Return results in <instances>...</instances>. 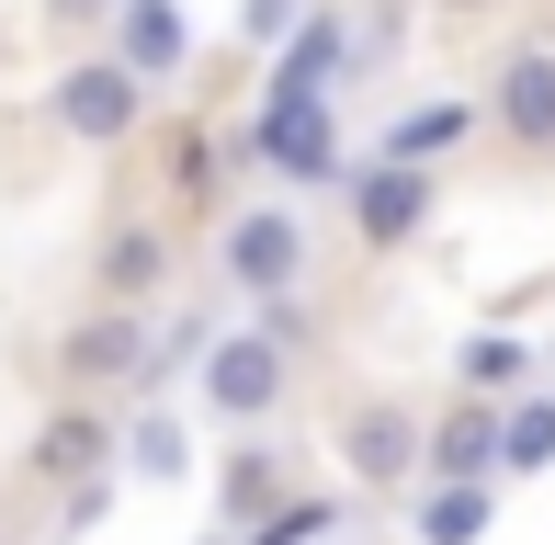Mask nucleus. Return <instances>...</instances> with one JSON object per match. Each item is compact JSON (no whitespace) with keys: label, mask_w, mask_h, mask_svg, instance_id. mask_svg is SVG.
I'll return each instance as SVG.
<instances>
[{"label":"nucleus","mask_w":555,"mask_h":545,"mask_svg":"<svg viewBox=\"0 0 555 545\" xmlns=\"http://www.w3.org/2000/svg\"><path fill=\"white\" fill-rule=\"evenodd\" d=\"M249 148H261V160L284 170L295 193H330V182H340V126H330V80L284 58V68L261 80V114H249Z\"/></svg>","instance_id":"f257e3e1"},{"label":"nucleus","mask_w":555,"mask_h":545,"mask_svg":"<svg viewBox=\"0 0 555 545\" xmlns=\"http://www.w3.org/2000/svg\"><path fill=\"white\" fill-rule=\"evenodd\" d=\"M216 272H227L238 295H261V307H284V295L318 272V228H307V205H295V193H284V205H238V216L216 228Z\"/></svg>","instance_id":"f03ea898"},{"label":"nucleus","mask_w":555,"mask_h":545,"mask_svg":"<svg viewBox=\"0 0 555 545\" xmlns=\"http://www.w3.org/2000/svg\"><path fill=\"white\" fill-rule=\"evenodd\" d=\"M284 386H295V353H284V341H261V330H227L216 353H205V420L261 432V420L284 409Z\"/></svg>","instance_id":"7ed1b4c3"},{"label":"nucleus","mask_w":555,"mask_h":545,"mask_svg":"<svg viewBox=\"0 0 555 545\" xmlns=\"http://www.w3.org/2000/svg\"><path fill=\"white\" fill-rule=\"evenodd\" d=\"M46 114H57V137H68V148H137V126H147V91L125 80L114 58H80L57 91H46Z\"/></svg>","instance_id":"20e7f679"},{"label":"nucleus","mask_w":555,"mask_h":545,"mask_svg":"<svg viewBox=\"0 0 555 545\" xmlns=\"http://www.w3.org/2000/svg\"><path fill=\"white\" fill-rule=\"evenodd\" d=\"M476 114H488L521 160H555V46H511V58H499V80L476 91Z\"/></svg>","instance_id":"39448f33"},{"label":"nucleus","mask_w":555,"mask_h":545,"mask_svg":"<svg viewBox=\"0 0 555 545\" xmlns=\"http://www.w3.org/2000/svg\"><path fill=\"white\" fill-rule=\"evenodd\" d=\"M420 432H431L420 409H397V398H351V420H340V466H351V489H420Z\"/></svg>","instance_id":"423d86ee"},{"label":"nucleus","mask_w":555,"mask_h":545,"mask_svg":"<svg viewBox=\"0 0 555 545\" xmlns=\"http://www.w3.org/2000/svg\"><path fill=\"white\" fill-rule=\"evenodd\" d=\"M340 193H351V239H363V251H409V239L431 228V205H442L431 170H397V160H374L363 182H340Z\"/></svg>","instance_id":"0eeeda50"},{"label":"nucleus","mask_w":555,"mask_h":545,"mask_svg":"<svg viewBox=\"0 0 555 545\" xmlns=\"http://www.w3.org/2000/svg\"><path fill=\"white\" fill-rule=\"evenodd\" d=\"M103 58L125 68L137 91H170L193 68V23H182V0H114V46Z\"/></svg>","instance_id":"6e6552de"},{"label":"nucleus","mask_w":555,"mask_h":545,"mask_svg":"<svg viewBox=\"0 0 555 545\" xmlns=\"http://www.w3.org/2000/svg\"><path fill=\"white\" fill-rule=\"evenodd\" d=\"M23 478H46V489H91V478H114V409L68 398L35 443H23Z\"/></svg>","instance_id":"1a4fd4ad"},{"label":"nucleus","mask_w":555,"mask_h":545,"mask_svg":"<svg viewBox=\"0 0 555 545\" xmlns=\"http://www.w3.org/2000/svg\"><path fill=\"white\" fill-rule=\"evenodd\" d=\"M420 489H499V409L453 398L431 432H420Z\"/></svg>","instance_id":"9d476101"},{"label":"nucleus","mask_w":555,"mask_h":545,"mask_svg":"<svg viewBox=\"0 0 555 545\" xmlns=\"http://www.w3.org/2000/svg\"><path fill=\"white\" fill-rule=\"evenodd\" d=\"M57 376H68V386H137V376H147V330H137L125 307L80 318V330L57 341Z\"/></svg>","instance_id":"9b49d317"},{"label":"nucleus","mask_w":555,"mask_h":545,"mask_svg":"<svg viewBox=\"0 0 555 545\" xmlns=\"http://www.w3.org/2000/svg\"><path fill=\"white\" fill-rule=\"evenodd\" d=\"M272 511H284V455L249 432V443H227V466H216V534H249V523H272Z\"/></svg>","instance_id":"f8f14e48"},{"label":"nucleus","mask_w":555,"mask_h":545,"mask_svg":"<svg viewBox=\"0 0 555 545\" xmlns=\"http://www.w3.org/2000/svg\"><path fill=\"white\" fill-rule=\"evenodd\" d=\"M533 341H521V330H476L465 341V353H453V386H465V398L476 409H511V398H533Z\"/></svg>","instance_id":"ddd939ff"},{"label":"nucleus","mask_w":555,"mask_h":545,"mask_svg":"<svg viewBox=\"0 0 555 545\" xmlns=\"http://www.w3.org/2000/svg\"><path fill=\"white\" fill-rule=\"evenodd\" d=\"M114 455H125V478H137V489H182V478H193V420H182V409H137V420L114 432Z\"/></svg>","instance_id":"4468645a"},{"label":"nucleus","mask_w":555,"mask_h":545,"mask_svg":"<svg viewBox=\"0 0 555 545\" xmlns=\"http://www.w3.org/2000/svg\"><path fill=\"white\" fill-rule=\"evenodd\" d=\"M159 272H170V239L147 228V216H137V228H114V239H103V307L137 318L147 295H159Z\"/></svg>","instance_id":"2eb2a0df"},{"label":"nucleus","mask_w":555,"mask_h":545,"mask_svg":"<svg viewBox=\"0 0 555 545\" xmlns=\"http://www.w3.org/2000/svg\"><path fill=\"white\" fill-rule=\"evenodd\" d=\"M453 137H476V91H453V103H420V114H397L374 160H397V170H431Z\"/></svg>","instance_id":"dca6fc26"},{"label":"nucleus","mask_w":555,"mask_h":545,"mask_svg":"<svg viewBox=\"0 0 555 545\" xmlns=\"http://www.w3.org/2000/svg\"><path fill=\"white\" fill-rule=\"evenodd\" d=\"M544 466H555V386L499 409V478H544Z\"/></svg>","instance_id":"f3484780"},{"label":"nucleus","mask_w":555,"mask_h":545,"mask_svg":"<svg viewBox=\"0 0 555 545\" xmlns=\"http://www.w3.org/2000/svg\"><path fill=\"white\" fill-rule=\"evenodd\" d=\"M499 489H420V545H488Z\"/></svg>","instance_id":"a211bd4d"},{"label":"nucleus","mask_w":555,"mask_h":545,"mask_svg":"<svg viewBox=\"0 0 555 545\" xmlns=\"http://www.w3.org/2000/svg\"><path fill=\"white\" fill-rule=\"evenodd\" d=\"M330 534H340V500H284L272 523H249L238 545H330Z\"/></svg>","instance_id":"6ab92c4d"},{"label":"nucleus","mask_w":555,"mask_h":545,"mask_svg":"<svg viewBox=\"0 0 555 545\" xmlns=\"http://www.w3.org/2000/svg\"><path fill=\"white\" fill-rule=\"evenodd\" d=\"M284 12H295V0H249L238 23H249V35H261V46H272V35H284Z\"/></svg>","instance_id":"aec40b11"}]
</instances>
